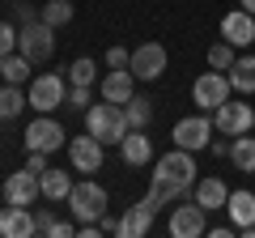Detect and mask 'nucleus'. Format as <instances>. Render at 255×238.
Segmentation results:
<instances>
[{"label":"nucleus","mask_w":255,"mask_h":238,"mask_svg":"<svg viewBox=\"0 0 255 238\" xmlns=\"http://www.w3.org/2000/svg\"><path fill=\"white\" fill-rule=\"evenodd\" d=\"M17 51V21H0V60Z\"/></svg>","instance_id":"obj_31"},{"label":"nucleus","mask_w":255,"mask_h":238,"mask_svg":"<svg viewBox=\"0 0 255 238\" xmlns=\"http://www.w3.org/2000/svg\"><path fill=\"white\" fill-rule=\"evenodd\" d=\"M98 94L107 102H119V107H124V102L136 94V77H132V68H111V73L98 81Z\"/></svg>","instance_id":"obj_17"},{"label":"nucleus","mask_w":255,"mask_h":238,"mask_svg":"<svg viewBox=\"0 0 255 238\" xmlns=\"http://www.w3.org/2000/svg\"><path fill=\"white\" fill-rule=\"evenodd\" d=\"M166 47L162 43H140V47H132V60H128V68H132V77L136 81H157V77L166 73Z\"/></svg>","instance_id":"obj_10"},{"label":"nucleus","mask_w":255,"mask_h":238,"mask_svg":"<svg viewBox=\"0 0 255 238\" xmlns=\"http://www.w3.org/2000/svg\"><path fill=\"white\" fill-rule=\"evenodd\" d=\"M230 85H234L238 94H255V55L247 51V55H238L234 64H230Z\"/></svg>","instance_id":"obj_21"},{"label":"nucleus","mask_w":255,"mask_h":238,"mask_svg":"<svg viewBox=\"0 0 255 238\" xmlns=\"http://www.w3.org/2000/svg\"><path fill=\"white\" fill-rule=\"evenodd\" d=\"M26 149L30 153H55V149H64V128L51 115H38L26 128Z\"/></svg>","instance_id":"obj_11"},{"label":"nucleus","mask_w":255,"mask_h":238,"mask_svg":"<svg viewBox=\"0 0 255 238\" xmlns=\"http://www.w3.org/2000/svg\"><path fill=\"white\" fill-rule=\"evenodd\" d=\"M213 128L221 136H243L255 128V107H247V98H230L213 111Z\"/></svg>","instance_id":"obj_8"},{"label":"nucleus","mask_w":255,"mask_h":238,"mask_svg":"<svg viewBox=\"0 0 255 238\" xmlns=\"http://www.w3.org/2000/svg\"><path fill=\"white\" fill-rule=\"evenodd\" d=\"M34 226H38V234H51V226H55V217H51V209H43V213H34Z\"/></svg>","instance_id":"obj_35"},{"label":"nucleus","mask_w":255,"mask_h":238,"mask_svg":"<svg viewBox=\"0 0 255 238\" xmlns=\"http://www.w3.org/2000/svg\"><path fill=\"white\" fill-rule=\"evenodd\" d=\"M73 234H77L73 221H55V226H51V238H73Z\"/></svg>","instance_id":"obj_36"},{"label":"nucleus","mask_w":255,"mask_h":238,"mask_svg":"<svg viewBox=\"0 0 255 238\" xmlns=\"http://www.w3.org/2000/svg\"><path fill=\"white\" fill-rule=\"evenodd\" d=\"M0 234L4 238H34L38 234L34 209H30V204H4V209H0Z\"/></svg>","instance_id":"obj_13"},{"label":"nucleus","mask_w":255,"mask_h":238,"mask_svg":"<svg viewBox=\"0 0 255 238\" xmlns=\"http://www.w3.org/2000/svg\"><path fill=\"white\" fill-rule=\"evenodd\" d=\"M47 157H51V153H30V162H26V170H34L38 179H43V174L51 170V166H47Z\"/></svg>","instance_id":"obj_34"},{"label":"nucleus","mask_w":255,"mask_h":238,"mask_svg":"<svg viewBox=\"0 0 255 238\" xmlns=\"http://www.w3.org/2000/svg\"><path fill=\"white\" fill-rule=\"evenodd\" d=\"M230 94H234V85H230V77L217 73V68L200 73V77H196V85H191V102H196L204 115H213L221 102H230Z\"/></svg>","instance_id":"obj_5"},{"label":"nucleus","mask_w":255,"mask_h":238,"mask_svg":"<svg viewBox=\"0 0 255 238\" xmlns=\"http://www.w3.org/2000/svg\"><path fill=\"white\" fill-rule=\"evenodd\" d=\"M170 140L179 149H191V153H200V149H209V140H213V119L204 115H183L179 123L170 128Z\"/></svg>","instance_id":"obj_9"},{"label":"nucleus","mask_w":255,"mask_h":238,"mask_svg":"<svg viewBox=\"0 0 255 238\" xmlns=\"http://www.w3.org/2000/svg\"><path fill=\"white\" fill-rule=\"evenodd\" d=\"M111 196L102 183H94V179H85V183H73V192H68V209H73L77 226H85V221H98L102 213H107Z\"/></svg>","instance_id":"obj_4"},{"label":"nucleus","mask_w":255,"mask_h":238,"mask_svg":"<svg viewBox=\"0 0 255 238\" xmlns=\"http://www.w3.org/2000/svg\"><path fill=\"white\" fill-rule=\"evenodd\" d=\"M209 149L213 157H230V140H209Z\"/></svg>","instance_id":"obj_37"},{"label":"nucleus","mask_w":255,"mask_h":238,"mask_svg":"<svg viewBox=\"0 0 255 238\" xmlns=\"http://www.w3.org/2000/svg\"><path fill=\"white\" fill-rule=\"evenodd\" d=\"M230 162L243 174H255V136L243 132V136H230Z\"/></svg>","instance_id":"obj_22"},{"label":"nucleus","mask_w":255,"mask_h":238,"mask_svg":"<svg viewBox=\"0 0 255 238\" xmlns=\"http://www.w3.org/2000/svg\"><path fill=\"white\" fill-rule=\"evenodd\" d=\"M13 21H17V26H30V21H38V9L30 0H13Z\"/></svg>","instance_id":"obj_32"},{"label":"nucleus","mask_w":255,"mask_h":238,"mask_svg":"<svg viewBox=\"0 0 255 238\" xmlns=\"http://www.w3.org/2000/svg\"><path fill=\"white\" fill-rule=\"evenodd\" d=\"M43 196V179L34 170H17L4 179V204H34Z\"/></svg>","instance_id":"obj_14"},{"label":"nucleus","mask_w":255,"mask_h":238,"mask_svg":"<svg viewBox=\"0 0 255 238\" xmlns=\"http://www.w3.org/2000/svg\"><path fill=\"white\" fill-rule=\"evenodd\" d=\"M26 98H30V107H34L38 115H47V111L64 107V98H68V85H64L60 73H34V77H30Z\"/></svg>","instance_id":"obj_6"},{"label":"nucleus","mask_w":255,"mask_h":238,"mask_svg":"<svg viewBox=\"0 0 255 238\" xmlns=\"http://www.w3.org/2000/svg\"><path fill=\"white\" fill-rule=\"evenodd\" d=\"M119 221H124L119 238H145L149 230H153V209H149V204L140 200V204H132V209H128V213H124Z\"/></svg>","instance_id":"obj_20"},{"label":"nucleus","mask_w":255,"mask_h":238,"mask_svg":"<svg viewBox=\"0 0 255 238\" xmlns=\"http://www.w3.org/2000/svg\"><path fill=\"white\" fill-rule=\"evenodd\" d=\"M124 115H128V128H149V119H153V102L140 98V94H132V98L124 102Z\"/></svg>","instance_id":"obj_26"},{"label":"nucleus","mask_w":255,"mask_h":238,"mask_svg":"<svg viewBox=\"0 0 255 238\" xmlns=\"http://www.w3.org/2000/svg\"><path fill=\"white\" fill-rule=\"evenodd\" d=\"M85 132H90V136H98L102 145H124V136H128L132 128H128L124 107L102 98V107H90V111H85Z\"/></svg>","instance_id":"obj_2"},{"label":"nucleus","mask_w":255,"mask_h":238,"mask_svg":"<svg viewBox=\"0 0 255 238\" xmlns=\"http://www.w3.org/2000/svg\"><path fill=\"white\" fill-rule=\"evenodd\" d=\"M102 140L98 136H90V132H81L77 140H68V162H73V170L77 174H94V170H102Z\"/></svg>","instance_id":"obj_12"},{"label":"nucleus","mask_w":255,"mask_h":238,"mask_svg":"<svg viewBox=\"0 0 255 238\" xmlns=\"http://www.w3.org/2000/svg\"><path fill=\"white\" fill-rule=\"evenodd\" d=\"M17 51L26 55L30 64H47L55 55V26H47L43 17L38 21H30V26H17Z\"/></svg>","instance_id":"obj_3"},{"label":"nucleus","mask_w":255,"mask_h":238,"mask_svg":"<svg viewBox=\"0 0 255 238\" xmlns=\"http://www.w3.org/2000/svg\"><path fill=\"white\" fill-rule=\"evenodd\" d=\"M191 187H196V157H191V149H179V145H174L170 153L153 157V183H149L145 204L157 213L162 204L187 200Z\"/></svg>","instance_id":"obj_1"},{"label":"nucleus","mask_w":255,"mask_h":238,"mask_svg":"<svg viewBox=\"0 0 255 238\" xmlns=\"http://www.w3.org/2000/svg\"><path fill=\"white\" fill-rule=\"evenodd\" d=\"M68 73V85H94L98 81V60H90V55H77L73 64L64 68Z\"/></svg>","instance_id":"obj_28"},{"label":"nucleus","mask_w":255,"mask_h":238,"mask_svg":"<svg viewBox=\"0 0 255 238\" xmlns=\"http://www.w3.org/2000/svg\"><path fill=\"white\" fill-rule=\"evenodd\" d=\"M64 102H68L73 111H90L94 107V85H68V98Z\"/></svg>","instance_id":"obj_30"},{"label":"nucleus","mask_w":255,"mask_h":238,"mask_svg":"<svg viewBox=\"0 0 255 238\" xmlns=\"http://www.w3.org/2000/svg\"><path fill=\"white\" fill-rule=\"evenodd\" d=\"M238 234V226L230 221V226H213V238H234Z\"/></svg>","instance_id":"obj_38"},{"label":"nucleus","mask_w":255,"mask_h":238,"mask_svg":"<svg viewBox=\"0 0 255 238\" xmlns=\"http://www.w3.org/2000/svg\"><path fill=\"white\" fill-rule=\"evenodd\" d=\"M204 213H209V209H200V204H196V196H187V200H174L166 230H170L174 238H200V234H209V221H204Z\"/></svg>","instance_id":"obj_7"},{"label":"nucleus","mask_w":255,"mask_h":238,"mask_svg":"<svg viewBox=\"0 0 255 238\" xmlns=\"http://www.w3.org/2000/svg\"><path fill=\"white\" fill-rule=\"evenodd\" d=\"M119 153H124L128 166H149L153 162V140H149V128H132L124 136V145H119Z\"/></svg>","instance_id":"obj_18"},{"label":"nucleus","mask_w":255,"mask_h":238,"mask_svg":"<svg viewBox=\"0 0 255 238\" xmlns=\"http://www.w3.org/2000/svg\"><path fill=\"white\" fill-rule=\"evenodd\" d=\"M0 77H4L9 85H21V81H30V77H34V64H30L21 51H13V55H4V60H0Z\"/></svg>","instance_id":"obj_24"},{"label":"nucleus","mask_w":255,"mask_h":238,"mask_svg":"<svg viewBox=\"0 0 255 238\" xmlns=\"http://www.w3.org/2000/svg\"><path fill=\"white\" fill-rule=\"evenodd\" d=\"M221 38L234 43V47H251L255 43V13H247V9L226 13L221 17Z\"/></svg>","instance_id":"obj_15"},{"label":"nucleus","mask_w":255,"mask_h":238,"mask_svg":"<svg viewBox=\"0 0 255 238\" xmlns=\"http://www.w3.org/2000/svg\"><path fill=\"white\" fill-rule=\"evenodd\" d=\"M128 60H132L128 47H107V68H128Z\"/></svg>","instance_id":"obj_33"},{"label":"nucleus","mask_w":255,"mask_h":238,"mask_svg":"<svg viewBox=\"0 0 255 238\" xmlns=\"http://www.w3.org/2000/svg\"><path fill=\"white\" fill-rule=\"evenodd\" d=\"M68 192H73V174L68 170H47L43 174V196L47 200H68Z\"/></svg>","instance_id":"obj_27"},{"label":"nucleus","mask_w":255,"mask_h":238,"mask_svg":"<svg viewBox=\"0 0 255 238\" xmlns=\"http://www.w3.org/2000/svg\"><path fill=\"white\" fill-rule=\"evenodd\" d=\"M251 132H255V128H251Z\"/></svg>","instance_id":"obj_40"},{"label":"nucleus","mask_w":255,"mask_h":238,"mask_svg":"<svg viewBox=\"0 0 255 238\" xmlns=\"http://www.w3.org/2000/svg\"><path fill=\"white\" fill-rule=\"evenodd\" d=\"M191 196H196V204L200 209H226V200H230V187L221 183V179H196V187H191Z\"/></svg>","instance_id":"obj_19"},{"label":"nucleus","mask_w":255,"mask_h":238,"mask_svg":"<svg viewBox=\"0 0 255 238\" xmlns=\"http://www.w3.org/2000/svg\"><path fill=\"white\" fill-rule=\"evenodd\" d=\"M226 213H230V221L238 226V234L255 238V192H230Z\"/></svg>","instance_id":"obj_16"},{"label":"nucleus","mask_w":255,"mask_h":238,"mask_svg":"<svg viewBox=\"0 0 255 238\" xmlns=\"http://www.w3.org/2000/svg\"><path fill=\"white\" fill-rule=\"evenodd\" d=\"M38 17H43L47 26L60 30V26H68V21L77 17V9H73V0H47L43 9H38Z\"/></svg>","instance_id":"obj_25"},{"label":"nucleus","mask_w":255,"mask_h":238,"mask_svg":"<svg viewBox=\"0 0 255 238\" xmlns=\"http://www.w3.org/2000/svg\"><path fill=\"white\" fill-rule=\"evenodd\" d=\"M238 4H243V9H247V13H255V0H238Z\"/></svg>","instance_id":"obj_39"},{"label":"nucleus","mask_w":255,"mask_h":238,"mask_svg":"<svg viewBox=\"0 0 255 238\" xmlns=\"http://www.w3.org/2000/svg\"><path fill=\"white\" fill-rule=\"evenodd\" d=\"M234 60H238V47L226 43V38L209 47V68H217V73H230V64H234Z\"/></svg>","instance_id":"obj_29"},{"label":"nucleus","mask_w":255,"mask_h":238,"mask_svg":"<svg viewBox=\"0 0 255 238\" xmlns=\"http://www.w3.org/2000/svg\"><path fill=\"white\" fill-rule=\"evenodd\" d=\"M26 107H30V98H26V94L17 90V85H9V81L0 85V123H9V119H17L21 111H26Z\"/></svg>","instance_id":"obj_23"}]
</instances>
